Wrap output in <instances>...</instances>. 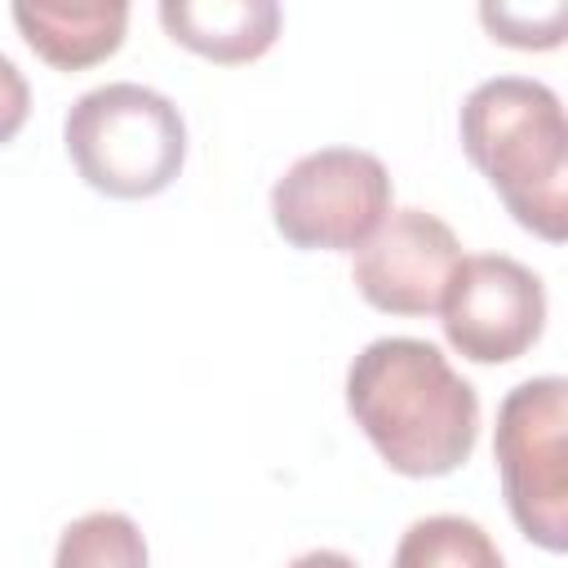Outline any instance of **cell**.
Here are the masks:
<instances>
[{"label": "cell", "mask_w": 568, "mask_h": 568, "mask_svg": "<svg viewBox=\"0 0 568 568\" xmlns=\"http://www.w3.org/2000/svg\"><path fill=\"white\" fill-rule=\"evenodd\" d=\"M346 408L377 457L408 479L466 466L479 439V395L422 337H377L346 368Z\"/></svg>", "instance_id": "obj_1"}, {"label": "cell", "mask_w": 568, "mask_h": 568, "mask_svg": "<svg viewBox=\"0 0 568 568\" xmlns=\"http://www.w3.org/2000/svg\"><path fill=\"white\" fill-rule=\"evenodd\" d=\"M462 151L493 182L510 217L559 244L568 231V129L555 89L497 75L462 102Z\"/></svg>", "instance_id": "obj_2"}, {"label": "cell", "mask_w": 568, "mask_h": 568, "mask_svg": "<svg viewBox=\"0 0 568 568\" xmlns=\"http://www.w3.org/2000/svg\"><path fill=\"white\" fill-rule=\"evenodd\" d=\"M75 173L115 200L160 195L186 160V124L178 106L146 84H102L75 98L62 124Z\"/></svg>", "instance_id": "obj_3"}, {"label": "cell", "mask_w": 568, "mask_h": 568, "mask_svg": "<svg viewBox=\"0 0 568 568\" xmlns=\"http://www.w3.org/2000/svg\"><path fill=\"white\" fill-rule=\"evenodd\" d=\"M568 382H519L497 408V475L519 532L546 550H568Z\"/></svg>", "instance_id": "obj_4"}, {"label": "cell", "mask_w": 568, "mask_h": 568, "mask_svg": "<svg viewBox=\"0 0 568 568\" xmlns=\"http://www.w3.org/2000/svg\"><path fill=\"white\" fill-rule=\"evenodd\" d=\"M390 213V173L373 151L324 146L302 155L271 191L275 231L293 248L355 253Z\"/></svg>", "instance_id": "obj_5"}, {"label": "cell", "mask_w": 568, "mask_h": 568, "mask_svg": "<svg viewBox=\"0 0 568 568\" xmlns=\"http://www.w3.org/2000/svg\"><path fill=\"white\" fill-rule=\"evenodd\" d=\"M439 315L457 355L470 364H510L541 337L546 288L524 262L506 253H479L457 262Z\"/></svg>", "instance_id": "obj_6"}, {"label": "cell", "mask_w": 568, "mask_h": 568, "mask_svg": "<svg viewBox=\"0 0 568 568\" xmlns=\"http://www.w3.org/2000/svg\"><path fill=\"white\" fill-rule=\"evenodd\" d=\"M457 262L462 244L448 222L426 209H390L355 248L351 280L386 315H435Z\"/></svg>", "instance_id": "obj_7"}, {"label": "cell", "mask_w": 568, "mask_h": 568, "mask_svg": "<svg viewBox=\"0 0 568 568\" xmlns=\"http://www.w3.org/2000/svg\"><path fill=\"white\" fill-rule=\"evenodd\" d=\"M13 27L53 71H89L124 44L129 0H13Z\"/></svg>", "instance_id": "obj_8"}, {"label": "cell", "mask_w": 568, "mask_h": 568, "mask_svg": "<svg viewBox=\"0 0 568 568\" xmlns=\"http://www.w3.org/2000/svg\"><path fill=\"white\" fill-rule=\"evenodd\" d=\"M160 27L173 44L240 67L280 40V0H160Z\"/></svg>", "instance_id": "obj_9"}, {"label": "cell", "mask_w": 568, "mask_h": 568, "mask_svg": "<svg viewBox=\"0 0 568 568\" xmlns=\"http://www.w3.org/2000/svg\"><path fill=\"white\" fill-rule=\"evenodd\" d=\"M395 564L399 568H413V564H453V568H497L501 564V550L488 541V532L475 524V519H462V515H430V519H417L399 550H395Z\"/></svg>", "instance_id": "obj_10"}, {"label": "cell", "mask_w": 568, "mask_h": 568, "mask_svg": "<svg viewBox=\"0 0 568 568\" xmlns=\"http://www.w3.org/2000/svg\"><path fill=\"white\" fill-rule=\"evenodd\" d=\"M479 22L506 49L546 53L568 36V0H479Z\"/></svg>", "instance_id": "obj_11"}, {"label": "cell", "mask_w": 568, "mask_h": 568, "mask_svg": "<svg viewBox=\"0 0 568 568\" xmlns=\"http://www.w3.org/2000/svg\"><path fill=\"white\" fill-rule=\"evenodd\" d=\"M75 564H129L133 568V564H146V541L129 515L93 510L62 528L58 568H75Z\"/></svg>", "instance_id": "obj_12"}, {"label": "cell", "mask_w": 568, "mask_h": 568, "mask_svg": "<svg viewBox=\"0 0 568 568\" xmlns=\"http://www.w3.org/2000/svg\"><path fill=\"white\" fill-rule=\"evenodd\" d=\"M27 111H31V89L22 71L0 53V146L18 138V129L27 124Z\"/></svg>", "instance_id": "obj_13"}]
</instances>
